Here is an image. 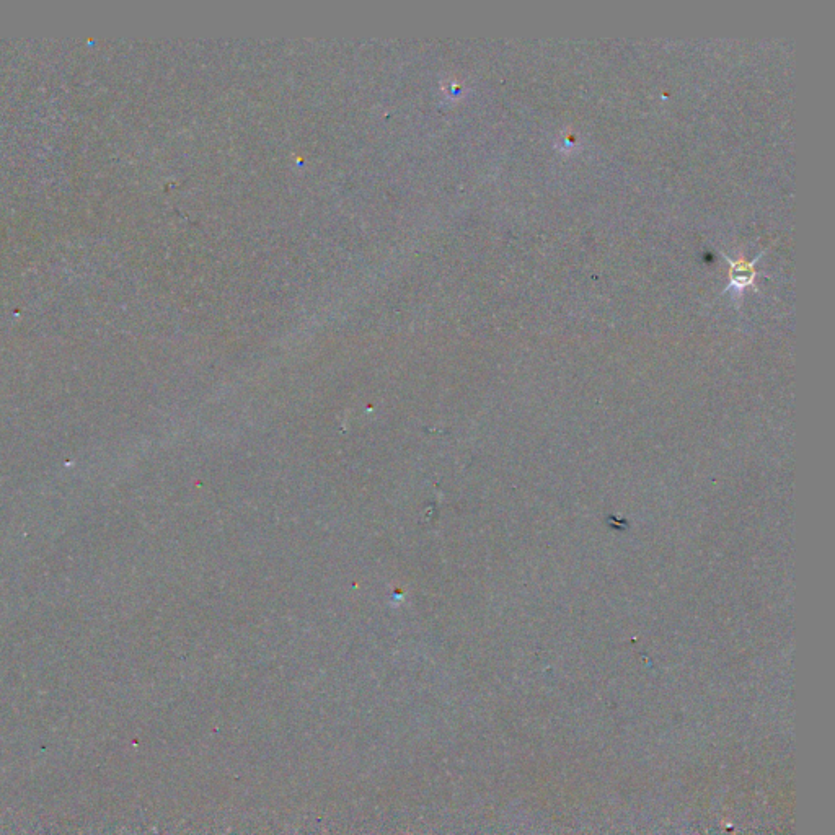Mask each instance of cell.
I'll return each mask as SVG.
<instances>
[{
  "mask_svg": "<svg viewBox=\"0 0 835 835\" xmlns=\"http://www.w3.org/2000/svg\"><path fill=\"white\" fill-rule=\"evenodd\" d=\"M762 255H764V252L759 253L754 260L747 261L733 260V258H729L728 255L723 253V257H725L726 261L729 263V284L726 291H729V289L744 291V289L749 288V286H754L756 278L760 274L759 271H757V261L760 260Z\"/></svg>",
  "mask_w": 835,
  "mask_h": 835,
  "instance_id": "6da1fadb",
  "label": "cell"
}]
</instances>
